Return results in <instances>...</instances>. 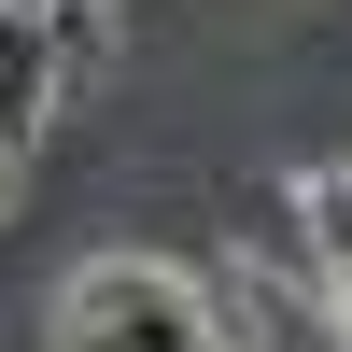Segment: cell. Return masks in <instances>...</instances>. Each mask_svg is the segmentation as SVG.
Returning a JSON list of instances; mask_svg holds the SVG:
<instances>
[{"instance_id": "1", "label": "cell", "mask_w": 352, "mask_h": 352, "mask_svg": "<svg viewBox=\"0 0 352 352\" xmlns=\"http://www.w3.org/2000/svg\"><path fill=\"white\" fill-rule=\"evenodd\" d=\"M56 352H240L212 324V296H197L184 268H155V254H99V268L56 282Z\"/></svg>"}, {"instance_id": "2", "label": "cell", "mask_w": 352, "mask_h": 352, "mask_svg": "<svg viewBox=\"0 0 352 352\" xmlns=\"http://www.w3.org/2000/svg\"><path fill=\"white\" fill-rule=\"evenodd\" d=\"M56 85H71V71H56V28H43V0H0V141H14V155L43 141Z\"/></svg>"}, {"instance_id": "3", "label": "cell", "mask_w": 352, "mask_h": 352, "mask_svg": "<svg viewBox=\"0 0 352 352\" xmlns=\"http://www.w3.org/2000/svg\"><path fill=\"white\" fill-rule=\"evenodd\" d=\"M296 226H310V254H324V282L352 296V169H310V184H296Z\"/></svg>"}, {"instance_id": "4", "label": "cell", "mask_w": 352, "mask_h": 352, "mask_svg": "<svg viewBox=\"0 0 352 352\" xmlns=\"http://www.w3.org/2000/svg\"><path fill=\"white\" fill-rule=\"evenodd\" d=\"M0 212H14V141H0Z\"/></svg>"}]
</instances>
